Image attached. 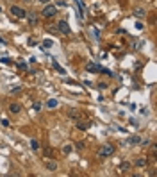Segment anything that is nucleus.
Listing matches in <instances>:
<instances>
[{
    "label": "nucleus",
    "instance_id": "obj_3",
    "mask_svg": "<svg viewBox=\"0 0 157 177\" xmlns=\"http://www.w3.org/2000/svg\"><path fill=\"white\" fill-rule=\"evenodd\" d=\"M113 154H114V147L113 145H109V143L102 145V149L98 150V156H102V157H111Z\"/></svg>",
    "mask_w": 157,
    "mask_h": 177
},
{
    "label": "nucleus",
    "instance_id": "obj_23",
    "mask_svg": "<svg viewBox=\"0 0 157 177\" xmlns=\"http://www.w3.org/2000/svg\"><path fill=\"white\" fill-rule=\"evenodd\" d=\"M0 122H2V125H6V127H9V120H7V118H0Z\"/></svg>",
    "mask_w": 157,
    "mask_h": 177
},
{
    "label": "nucleus",
    "instance_id": "obj_20",
    "mask_svg": "<svg viewBox=\"0 0 157 177\" xmlns=\"http://www.w3.org/2000/svg\"><path fill=\"white\" fill-rule=\"evenodd\" d=\"M30 147H32L34 150L39 149V143H38V140H30Z\"/></svg>",
    "mask_w": 157,
    "mask_h": 177
},
{
    "label": "nucleus",
    "instance_id": "obj_4",
    "mask_svg": "<svg viewBox=\"0 0 157 177\" xmlns=\"http://www.w3.org/2000/svg\"><path fill=\"white\" fill-rule=\"evenodd\" d=\"M43 165H45V168L48 172H56L57 168H59V165H57V161L54 159V157H47L45 161H43Z\"/></svg>",
    "mask_w": 157,
    "mask_h": 177
},
{
    "label": "nucleus",
    "instance_id": "obj_29",
    "mask_svg": "<svg viewBox=\"0 0 157 177\" xmlns=\"http://www.w3.org/2000/svg\"><path fill=\"white\" fill-rule=\"evenodd\" d=\"M25 2H30V0H25Z\"/></svg>",
    "mask_w": 157,
    "mask_h": 177
},
{
    "label": "nucleus",
    "instance_id": "obj_15",
    "mask_svg": "<svg viewBox=\"0 0 157 177\" xmlns=\"http://www.w3.org/2000/svg\"><path fill=\"white\" fill-rule=\"evenodd\" d=\"M57 106H59L57 99H50L48 102H47V107H48V109H54V107H57Z\"/></svg>",
    "mask_w": 157,
    "mask_h": 177
},
{
    "label": "nucleus",
    "instance_id": "obj_26",
    "mask_svg": "<svg viewBox=\"0 0 157 177\" xmlns=\"http://www.w3.org/2000/svg\"><path fill=\"white\" fill-rule=\"evenodd\" d=\"M98 86L102 88V90H104V88H107V82H98Z\"/></svg>",
    "mask_w": 157,
    "mask_h": 177
},
{
    "label": "nucleus",
    "instance_id": "obj_12",
    "mask_svg": "<svg viewBox=\"0 0 157 177\" xmlns=\"http://www.w3.org/2000/svg\"><path fill=\"white\" fill-rule=\"evenodd\" d=\"M68 116H70L71 120H80V113H78L77 109H70V111H68Z\"/></svg>",
    "mask_w": 157,
    "mask_h": 177
},
{
    "label": "nucleus",
    "instance_id": "obj_11",
    "mask_svg": "<svg viewBox=\"0 0 157 177\" xmlns=\"http://www.w3.org/2000/svg\"><path fill=\"white\" fill-rule=\"evenodd\" d=\"M134 14H136V18H145V16H146V9H145V7H136Z\"/></svg>",
    "mask_w": 157,
    "mask_h": 177
},
{
    "label": "nucleus",
    "instance_id": "obj_14",
    "mask_svg": "<svg viewBox=\"0 0 157 177\" xmlns=\"http://www.w3.org/2000/svg\"><path fill=\"white\" fill-rule=\"evenodd\" d=\"M43 154H45L47 157H54V154H56V150L52 149V147H45V149H43Z\"/></svg>",
    "mask_w": 157,
    "mask_h": 177
},
{
    "label": "nucleus",
    "instance_id": "obj_8",
    "mask_svg": "<svg viewBox=\"0 0 157 177\" xmlns=\"http://www.w3.org/2000/svg\"><path fill=\"white\" fill-rule=\"evenodd\" d=\"M9 113L11 114H20L21 113V106L18 104V102H11V104H9Z\"/></svg>",
    "mask_w": 157,
    "mask_h": 177
},
{
    "label": "nucleus",
    "instance_id": "obj_19",
    "mask_svg": "<svg viewBox=\"0 0 157 177\" xmlns=\"http://www.w3.org/2000/svg\"><path fill=\"white\" fill-rule=\"evenodd\" d=\"M52 45H54V41H52V40H45V43H43V49H50Z\"/></svg>",
    "mask_w": 157,
    "mask_h": 177
},
{
    "label": "nucleus",
    "instance_id": "obj_2",
    "mask_svg": "<svg viewBox=\"0 0 157 177\" xmlns=\"http://www.w3.org/2000/svg\"><path fill=\"white\" fill-rule=\"evenodd\" d=\"M9 13L13 14L14 18H18V20H21V18H25V16H27V11H25V9H21L20 6H11Z\"/></svg>",
    "mask_w": 157,
    "mask_h": 177
},
{
    "label": "nucleus",
    "instance_id": "obj_21",
    "mask_svg": "<svg viewBox=\"0 0 157 177\" xmlns=\"http://www.w3.org/2000/svg\"><path fill=\"white\" fill-rule=\"evenodd\" d=\"M75 147H77L78 150H84V143H82V142H77V143H75Z\"/></svg>",
    "mask_w": 157,
    "mask_h": 177
},
{
    "label": "nucleus",
    "instance_id": "obj_1",
    "mask_svg": "<svg viewBox=\"0 0 157 177\" xmlns=\"http://www.w3.org/2000/svg\"><path fill=\"white\" fill-rule=\"evenodd\" d=\"M57 13V6H52V4H45L41 11V16L43 18H52V16H56Z\"/></svg>",
    "mask_w": 157,
    "mask_h": 177
},
{
    "label": "nucleus",
    "instance_id": "obj_22",
    "mask_svg": "<svg viewBox=\"0 0 157 177\" xmlns=\"http://www.w3.org/2000/svg\"><path fill=\"white\" fill-rule=\"evenodd\" d=\"M18 66H20L21 70H27V64L23 63V61H18Z\"/></svg>",
    "mask_w": 157,
    "mask_h": 177
},
{
    "label": "nucleus",
    "instance_id": "obj_9",
    "mask_svg": "<svg viewBox=\"0 0 157 177\" xmlns=\"http://www.w3.org/2000/svg\"><path fill=\"white\" fill-rule=\"evenodd\" d=\"M146 165H148V159H146V157H137L134 161V166H137V168H145Z\"/></svg>",
    "mask_w": 157,
    "mask_h": 177
},
{
    "label": "nucleus",
    "instance_id": "obj_13",
    "mask_svg": "<svg viewBox=\"0 0 157 177\" xmlns=\"http://www.w3.org/2000/svg\"><path fill=\"white\" fill-rule=\"evenodd\" d=\"M77 129H78V131H87V129H89V122L77 120Z\"/></svg>",
    "mask_w": 157,
    "mask_h": 177
},
{
    "label": "nucleus",
    "instance_id": "obj_7",
    "mask_svg": "<svg viewBox=\"0 0 157 177\" xmlns=\"http://www.w3.org/2000/svg\"><path fill=\"white\" fill-rule=\"evenodd\" d=\"M120 170L123 175H127V174H130V170H132V163L130 161H123V163L120 165Z\"/></svg>",
    "mask_w": 157,
    "mask_h": 177
},
{
    "label": "nucleus",
    "instance_id": "obj_25",
    "mask_svg": "<svg viewBox=\"0 0 157 177\" xmlns=\"http://www.w3.org/2000/svg\"><path fill=\"white\" fill-rule=\"evenodd\" d=\"M136 29H137V30H143L145 27H143V23H141V21H137V23H136Z\"/></svg>",
    "mask_w": 157,
    "mask_h": 177
},
{
    "label": "nucleus",
    "instance_id": "obj_30",
    "mask_svg": "<svg viewBox=\"0 0 157 177\" xmlns=\"http://www.w3.org/2000/svg\"><path fill=\"white\" fill-rule=\"evenodd\" d=\"M0 11H2V6H0Z\"/></svg>",
    "mask_w": 157,
    "mask_h": 177
},
{
    "label": "nucleus",
    "instance_id": "obj_16",
    "mask_svg": "<svg viewBox=\"0 0 157 177\" xmlns=\"http://www.w3.org/2000/svg\"><path fill=\"white\" fill-rule=\"evenodd\" d=\"M71 150H73V147H71L70 143H66V145H63V154H64V156H68V154H71Z\"/></svg>",
    "mask_w": 157,
    "mask_h": 177
},
{
    "label": "nucleus",
    "instance_id": "obj_24",
    "mask_svg": "<svg viewBox=\"0 0 157 177\" xmlns=\"http://www.w3.org/2000/svg\"><path fill=\"white\" fill-rule=\"evenodd\" d=\"M91 11H93V14H96V13L100 11V6H93V7H91Z\"/></svg>",
    "mask_w": 157,
    "mask_h": 177
},
{
    "label": "nucleus",
    "instance_id": "obj_5",
    "mask_svg": "<svg viewBox=\"0 0 157 177\" xmlns=\"http://www.w3.org/2000/svg\"><path fill=\"white\" fill-rule=\"evenodd\" d=\"M25 18H27V21L32 25V27H36V25L39 23V16H38L36 11H27V16H25Z\"/></svg>",
    "mask_w": 157,
    "mask_h": 177
},
{
    "label": "nucleus",
    "instance_id": "obj_6",
    "mask_svg": "<svg viewBox=\"0 0 157 177\" xmlns=\"http://www.w3.org/2000/svg\"><path fill=\"white\" fill-rule=\"evenodd\" d=\"M56 27H57V30H59V32H63V34H66V36H68V34H71V29H70V25H68V23H66L64 20H61V21H59V23L56 25Z\"/></svg>",
    "mask_w": 157,
    "mask_h": 177
},
{
    "label": "nucleus",
    "instance_id": "obj_17",
    "mask_svg": "<svg viewBox=\"0 0 157 177\" xmlns=\"http://www.w3.org/2000/svg\"><path fill=\"white\" fill-rule=\"evenodd\" d=\"M86 70H89V72H100V68L95 63H87V64H86Z\"/></svg>",
    "mask_w": 157,
    "mask_h": 177
},
{
    "label": "nucleus",
    "instance_id": "obj_28",
    "mask_svg": "<svg viewBox=\"0 0 157 177\" xmlns=\"http://www.w3.org/2000/svg\"><path fill=\"white\" fill-rule=\"evenodd\" d=\"M0 43H4V38H0Z\"/></svg>",
    "mask_w": 157,
    "mask_h": 177
},
{
    "label": "nucleus",
    "instance_id": "obj_18",
    "mask_svg": "<svg viewBox=\"0 0 157 177\" xmlns=\"http://www.w3.org/2000/svg\"><path fill=\"white\" fill-rule=\"evenodd\" d=\"M148 147H150V157H155V154H157V147H155V143H150Z\"/></svg>",
    "mask_w": 157,
    "mask_h": 177
},
{
    "label": "nucleus",
    "instance_id": "obj_27",
    "mask_svg": "<svg viewBox=\"0 0 157 177\" xmlns=\"http://www.w3.org/2000/svg\"><path fill=\"white\" fill-rule=\"evenodd\" d=\"M39 2H41L43 6H45V4H50V0H39Z\"/></svg>",
    "mask_w": 157,
    "mask_h": 177
},
{
    "label": "nucleus",
    "instance_id": "obj_10",
    "mask_svg": "<svg viewBox=\"0 0 157 177\" xmlns=\"http://www.w3.org/2000/svg\"><path fill=\"white\" fill-rule=\"evenodd\" d=\"M141 136L139 134H132L130 136V138H128V145H139V143H141Z\"/></svg>",
    "mask_w": 157,
    "mask_h": 177
}]
</instances>
